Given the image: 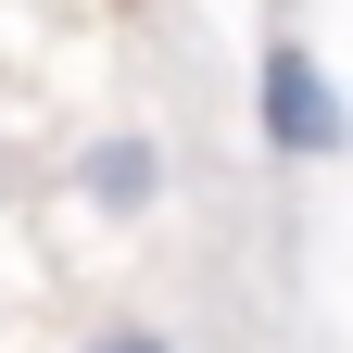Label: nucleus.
<instances>
[{
	"instance_id": "f03ea898",
	"label": "nucleus",
	"mask_w": 353,
	"mask_h": 353,
	"mask_svg": "<svg viewBox=\"0 0 353 353\" xmlns=\"http://www.w3.org/2000/svg\"><path fill=\"white\" fill-rule=\"evenodd\" d=\"M76 190L101 202V214H152V202H164V139H139V126H114V139H88Z\"/></svg>"
},
{
	"instance_id": "7ed1b4c3",
	"label": "nucleus",
	"mask_w": 353,
	"mask_h": 353,
	"mask_svg": "<svg viewBox=\"0 0 353 353\" xmlns=\"http://www.w3.org/2000/svg\"><path fill=\"white\" fill-rule=\"evenodd\" d=\"M88 353H176V341H164V328H139V316H114V328L88 341Z\"/></svg>"
},
{
	"instance_id": "f257e3e1",
	"label": "nucleus",
	"mask_w": 353,
	"mask_h": 353,
	"mask_svg": "<svg viewBox=\"0 0 353 353\" xmlns=\"http://www.w3.org/2000/svg\"><path fill=\"white\" fill-rule=\"evenodd\" d=\"M341 88H328V63L303 51V38H278L265 51V152L278 164H341Z\"/></svg>"
}]
</instances>
